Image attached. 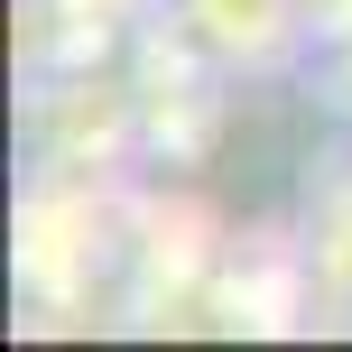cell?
<instances>
[{
    "instance_id": "6da1fadb",
    "label": "cell",
    "mask_w": 352,
    "mask_h": 352,
    "mask_svg": "<svg viewBox=\"0 0 352 352\" xmlns=\"http://www.w3.org/2000/svg\"><path fill=\"white\" fill-rule=\"evenodd\" d=\"M167 37L213 74H269L278 56L316 47L306 0H167Z\"/></svg>"
},
{
    "instance_id": "7a4b0ae2",
    "label": "cell",
    "mask_w": 352,
    "mask_h": 352,
    "mask_svg": "<svg viewBox=\"0 0 352 352\" xmlns=\"http://www.w3.org/2000/svg\"><path fill=\"white\" fill-rule=\"evenodd\" d=\"M306 37L316 47H352V0H306Z\"/></svg>"
},
{
    "instance_id": "3957f363",
    "label": "cell",
    "mask_w": 352,
    "mask_h": 352,
    "mask_svg": "<svg viewBox=\"0 0 352 352\" xmlns=\"http://www.w3.org/2000/svg\"><path fill=\"white\" fill-rule=\"evenodd\" d=\"M324 56H334V65H324V102L352 121V47H324Z\"/></svg>"
}]
</instances>
